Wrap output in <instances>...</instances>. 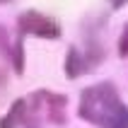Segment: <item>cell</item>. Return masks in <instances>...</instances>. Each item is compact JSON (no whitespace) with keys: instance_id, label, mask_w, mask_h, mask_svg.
<instances>
[{"instance_id":"1","label":"cell","mask_w":128,"mask_h":128,"mask_svg":"<svg viewBox=\"0 0 128 128\" xmlns=\"http://www.w3.org/2000/svg\"><path fill=\"white\" fill-rule=\"evenodd\" d=\"M80 116L102 128H128V109L111 82L87 87L80 97Z\"/></svg>"},{"instance_id":"2","label":"cell","mask_w":128,"mask_h":128,"mask_svg":"<svg viewBox=\"0 0 128 128\" xmlns=\"http://www.w3.org/2000/svg\"><path fill=\"white\" fill-rule=\"evenodd\" d=\"M20 29L27 32V34H34V36H44V39H56L60 34V27L56 22L34 12V10H29V12H24L20 17Z\"/></svg>"},{"instance_id":"3","label":"cell","mask_w":128,"mask_h":128,"mask_svg":"<svg viewBox=\"0 0 128 128\" xmlns=\"http://www.w3.org/2000/svg\"><path fill=\"white\" fill-rule=\"evenodd\" d=\"M118 53H121V56H128V24H126V29H123L121 41H118Z\"/></svg>"},{"instance_id":"4","label":"cell","mask_w":128,"mask_h":128,"mask_svg":"<svg viewBox=\"0 0 128 128\" xmlns=\"http://www.w3.org/2000/svg\"><path fill=\"white\" fill-rule=\"evenodd\" d=\"M109 2H111V5H114V7H121V5H126L128 0H109Z\"/></svg>"}]
</instances>
